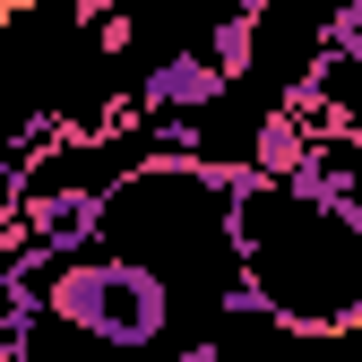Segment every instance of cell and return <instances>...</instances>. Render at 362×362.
I'll return each instance as SVG.
<instances>
[{
  "label": "cell",
  "instance_id": "cell-1",
  "mask_svg": "<svg viewBox=\"0 0 362 362\" xmlns=\"http://www.w3.org/2000/svg\"><path fill=\"white\" fill-rule=\"evenodd\" d=\"M233 293L276 337H354L362 328V207L310 181L242 173L224 199Z\"/></svg>",
  "mask_w": 362,
  "mask_h": 362
}]
</instances>
